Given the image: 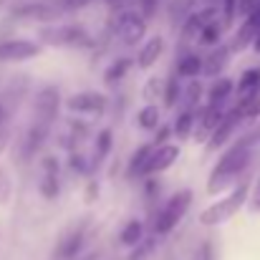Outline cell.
<instances>
[{
  "label": "cell",
  "mask_w": 260,
  "mask_h": 260,
  "mask_svg": "<svg viewBox=\"0 0 260 260\" xmlns=\"http://www.w3.org/2000/svg\"><path fill=\"white\" fill-rule=\"evenodd\" d=\"M248 192H250V184H240L238 189H233L225 200H220V202H215V205H210V207H205L202 210V215H200V222L202 225H220V222H225L228 217H233L243 205H245V200H248Z\"/></svg>",
  "instance_id": "cell-1"
},
{
  "label": "cell",
  "mask_w": 260,
  "mask_h": 260,
  "mask_svg": "<svg viewBox=\"0 0 260 260\" xmlns=\"http://www.w3.org/2000/svg\"><path fill=\"white\" fill-rule=\"evenodd\" d=\"M248 157H250V149H248V144H238V147H233L220 162H217V170L212 174V179H210V192H215V189H220V184L222 182H230L235 174L240 172L245 165H248Z\"/></svg>",
  "instance_id": "cell-2"
},
{
  "label": "cell",
  "mask_w": 260,
  "mask_h": 260,
  "mask_svg": "<svg viewBox=\"0 0 260 260\" xmlns=\"http://www.w3.org/2000/svg\"><path fill=\"white\" fill-rule=\"evenodd\" d=\"M189 202H192V192L189 189H182V192L172 194L170 202L162 207V212L154 217V233L157 235H167L172 228H177V222L184 217Z\"/></svg>",
  "instance_id": "cell-3"
},
{
  "label": "cell",
  "mask_w": 260,
  "mask_h": 260,
  "mask_svg": "<svg viewBox=\"0 0 260 260\" xmlns=\"http://www.w3.org/2000/svg\"><path fill=\"white\" fill-rule=\"evenodd\" d=\"M41 53V46L30 41H3L0 43V63L5 61H25Z\"/></svg>",
  "instance_id": "cell-4"
},
{
  "label": "cell",
  "mask_w": 260,
  "mask_h": 260,
  "mask_svg": "<svg viewBox=\"0 0 260 260\" xmlns=\"http://www.w3.org/2000/svg\"><path fill=\"white\" fill-rule=\"evenodd\" d=\"M144 30H147V25H144V18H142V15H137V13H124V15L119 18V36H121L124 43H129V46L139 43V41L144 38Z\"/></svg>",
  "instance_id": "cell-5"
},
{
  "label": "cell",
  "mask_w": 260,
  "mask_h": 260,
  "mask_svg": "<svg viewBox=\"0 0 260 260\" xmlns=\"http://www.w3.org/2000/svg\"><path fill=\"white\" fill-rule=\"evenodd\" d=\"M260 33V5L248 15V20L240 25V33L235 36V41H233V46H230V51H240V48H245L248 43H253L255 41V36Z\"/></svg>",
  "instance_id": "cell-6"
},
{
  "label": "cell",
  "mask_w": 260,
  "mask_h": 260,
  "mask_svg": "<svg viewBox=\"0 0 260 260\" xmlns=\"http://www.w3.org/2000/svg\"><path fill=\"white\" fill-rule=\"evenodd\" d=\"M66 106L71 111H101L106 106V96L101 93H93V91H84V93H74Z\"/></svg>",
  "instance_id": "cell-7"
},
{
  "label": "cell",
  "mask_w": 260,
  "mask_h": 260,
  "mask_svg": "<svg viewBox=\"0 0 260 260\" xmlns=\"http://www.w3.org/2000/svg\"><path fill=\"white\" fill-rule=\"evenodd\" d=\"M177 157H179V147H172V144H159V147L152 152V157H149V165H147L144 174L162 172V170H167V167L172 165Z\"/></svg>",
  "instance_id": "cell-8"
},
{
  "label": "cell",
  "mask_w": 260,
  "mask_h": 260,
  "mask_svg": "<svg viewBox=\"0 0 260 260\" xmlns=\"http://www.w3.org/2000/svg\"><path fill=\"white\" fill-rule=\"evenodd\" d=\"M217 10H220V8H205V10L194 13V15L187 20V25H184V38L200 36L205 28L215 25V20H217Z\"/></svg>",
  "instance_id": "cell-9"
},
{
  "label": "cell",
  "mask_w": 260,
  "mask_h": 260,
  "mask_svg": "<svg viewBox=\"0 0 260 260\" xmlns=\"http://www.w3.org/2000/svg\"><path fill=\"white\" fill-rule=\"evenodd\" d=\"M56 104H58V93H56L53 88H46V91L38 93V99H36V111H38V116H41L46 124L53 119Z\"/></svg>",
  "instance_id": "cell-10"
},
{
  "label": "cell",
  "mask_w": 260,
  "mask_h": 260,
  "mask_svg": "<svg viewBox=\"0 0 260 260\" xmlns=\"http://www.w3.org/2000/svg\"><path fill=\"white\" fill-rule=\"evenodd\" d=\"M228 58H230V48L228 46H217L205 61H202V71L207 76H215L217 71H222L228 66Z\"/></svg>",
  "instance_id": "cell-11"
},
{
  "label": "cell",
  "mask_w": 260,
  "mask_h": 260,
  "mask_svg": "<svg viewBox=\"0 0 260 260\" xmlns=\"http://www.w3.org/2000/svg\"><path fill=\"white\" fill-rule=\"evenodd\" d=\"M162 48H165V41H162V38H152V41H147V43L142 46L139 56H137L139 69H149V66L162 56Z\"/></svg>",
  "instance_id": "cell-12"
},
{
  "label": "cell",
  "mask_w": 260,
  "mask_h": 260,
  "mask_svg": "<svg viewBox=\"0 0 260 260\" xmlns=\"http://www.w3.org/2000/svg\"><path fill=\"white\" fill-rule=\"evenodd\" d=\"M220 121H222V111H220V106H217V104L207 106V111H205V116H202V124H200L202 129H200L197 139H207V134L215 132V129L220 126Z\"/></svg>",
  "instance_id": "cell-13"
},
{
  "label": "cell",
  "mask_w": 260,
  "mask_h": 260,
  "mask_svg": "<svg viewBox=\"0 0 260 260\" xmlns=\"http://www.w3.org/2000/svg\"><path fill=\"white\" fill-rule=\"evenodd\" d=\"M238 91H240V101L243 99H250V96H258L260 91V71H245L240 84H238Z\"/></svg>",
  "instance_id": "cell-14"
},
{
  "label": "cell",
  "mask_w": 260,
  "mask_h": 260,
  "mask_svg": "<svg viewBox=\"0 0 260 260\" xmlns=\"http://www.w3.org/2000/svg\"><path fill=\"white\" fill-rule=\"evenodd\" d=\"M235 119H238V116H235V114H230L228 119H222V121H220V126H217V129L212 132V137H210V147H222V144H225V139L233 134Z\"/></svg>",
  "instance_id": "cell-15"
},
{
  "label": "cell",
  "mask_w": 260,
  "mask_h": 260,
  "mask_svg": "<svg viewBox=\"0 0 260 260\" xmlns=\"http://www.w3.org/2000/svg\"><path fill=\"white\" fill-rule=\"evenodd\" d=\"M200 71H202V58H197V56H184L177 69L179 76H197Z\"/></svg>",
  "instance_id": "cell-16"
},
{
  "label": "cell",
  "mask_w": 260,
  "mask_h": 260,
  "mask_svg": "<svg viewBox=\"0 0 260 260\" xmlns=\"http://www.w3.org/2000/svg\"><path fill=\"white\" fill-rule=\"evenodd\" d=\"M152 147H142L134 157H132V174H144V170H147V165H149V157H152Z\"/></svg>",
  "instance_id": "cell-17"
},
{
  "label": "cell",
  "mask_w": 260,
  "mask_h": 260,
  "mask_svg": "<svg viewBox=\"0 0 260 260\" xmlns=\"http://www.w3.org/2000/svg\"><path fill=\"white\" fill-rule=\"evenodd\" d=\"M137 121H139V126H144V129H154V126L159 124V111H157V106H144V109L137 114Z\"/></svg>",
  "instance_id": "cell-18"
},
{
  "label": "cell",
  "mask_w": 260,
  "mask_h": 260,
  "mask_svg": "<svg viewBox=\"0 0 260 260\" xmlns=\"http://www.w3.org/2000/svg\"><path fill=\"white\" fill-rule=\"evenodd\" d=\"M142 238V222L139 220H132L124 230H121V243L124 245H137Z\"/></svg>",
  "instance_id": "cell-19"
},
{
  "label": "cell",
  "mask_w": 260,
  "mask_h": 260,
  "mask_svg": "<svg viewBox=\"0 0 260 260\" xmlns=\"http://www.w3.org/2000/svg\"><path fill=\"white\" fill-rule=\"evenodd\" d=\"M79 248H81V233H71V235L61 243L58 253H61L63 258H71V255H76V253H79Z\"/></svg>",
  "instance_id": "cell-20"
},
{
  "label": "cell",
  "mask_w": 260,
  "mask_h": 260,
  "mask_svg": "<svg viewBox=\"0 0 260 260\" xmlns=\"http://www.w3.org/2000/svg\"><path fill=\"white\" fill-rule=\"evenodd\" d=\"M230 91H233V84H230L228 79H220L217 84H212V88H210V101L217 104V101H222Z\"/></svg>",
  "instance_id": "cell-21"
},
{
  "label": "cell",
  "mask_w": 260,
  "mask_h": 260,
  "mask_svg": "<svg viewBox=\"0 0 260 260\" xmlns=\"http://www.w3.org/2000/svg\"><path fill=\"white\" fill-rule=\"evenodd\" d=\"M126 69H129V61H126V58H121V61H116V63H114V66H111V69L106 71V76H104V79H106V81L111 84V81L121 79V76L126 74Z\"/></svg>",
  "instance_id": "cell-22"
},
{
  "label": "cell",
  "mask_w": 260,
  "mask_h": 260,
  "mask_svg": "<svg viewBox=\"0 0 260 260\" xmlns=\"http://www.w3.org/2000/svg\"><path fill=\"white\" fill-rule=\"evenodd\" d=\"M189 126H192V114L187 111V114H182V116L177 119V124H174V134H177L179 139H184V137H189Z\"/></svg>",
  "instance_id": "cell-23"
},
{
  "label": "cell",
  "mask_w": 260,
  "mask_h": 260,
  "mask_svg": "<svg viewBox=\"0 0 260 260\" xmlns=\"http://www.w3.org/2000/svg\"><path fill=\"white\" fill-rule=\"evenodd\" d=\"M41 194H43V197H56V194H58V179H56V174H48V177L43 179Z\"/></svg>",
  "instance_id": "cell-24"
},
{
  "label": "cell",
  "mask_w": 260,
  "mask_h": 260,
  "mask_svg": "<svg viewBox=\"0 0 260 260\" xmlns=\"http://www.w3.org/2000/svg\"><path fill=\"white\" fill-rule=\"evenodd\" d=\"M235 13H238V0H222V20L233 23Z\"/></svg>",
  "instance_id": "cell-25"
},
{
  "label": "cell",
  "mask_w": 260,
  "mask_h": 260,
  "mask_svg": "<svg viewBox=\"0 0 260 260\" xmlns=\"http://www.w3.org/2000/svg\"><path fill=\"white\" fill-rule=\"evenodd\" d=\"M217 36H220V30H217V23H215V25H210V28H205V30L200 33V38H202L205 43H212Z\"/></svg>",
  "instance_id": "cell-26"
},
{
  "label": "cell",
  "mask_w": 260,
  "mask_h": 260,
  "mask_svg": "<svg viewBox=\"0 0 260 260\" xmlns=\"http://www.w3.org/2000/svg\"><path fill=\"white\" fill-rule=\"evenodd\" d=\"M238 5H240V13L250 15V13H253V10L260 5V0H238Z\"/></svg>",
  "instance_id": "cell-27"
},
{
  "label": "cell",
  "mask_w": 260,
  "mask_h": 260,
  "mask_svg": "<svg viewBox=\"0 0 260 260\" xmlns=\"http://www.w3.org/2000/svg\"><path fill=\"white\" fill-rule=\"evenodd\" d=\"M109 144H111V134H109V132H101V134H99V152L106 154V152H109Z\"/></svg>",
  "instance_id": "cell-28"
},
{
  "label": "cell",
  "mask_w": 260,
  "mask_h": 260,
  "mask_svg": "<svg viewBox=\"0 0 260 260\" xmlns=\"http://www.w3.org/2000/svg\"><path fill=\"white\" fill-rule=\"evenodd\" d=\"M88 3H91V0H63V8H66V10H74V8H84Z\"/></svg>",
  "instance_id": "cell-29"
},
{
  "label": "cell",
  "mask_w": 260,
  "mask_h": 260,
  "mask_svg": "<svg viewBox=\"0 0 260 260\" xmlns=\"http://www.w3.org/2000/svg\"><path fill=\"white\" fill-rule=\"evenodd\" d=\"M255 207L260 210V184H258V194H255Z\"/></svg>",
  "instance_id": "cell-30"
},
{
  "label": "cell",
  "mask_w": 260,
  "mask_h": 260,
  "mask_svg": "<svg viewBox=\"0 0 260 260\" xmlns=\"http://www.w3.org/2000/svg\"><path fill=\"white\" fill-rule=\"evenodd\" d=\"M253 43H255V51H260V33L255 36V41H253Z\"/></svg>",
  "instance_id": "cell-31"
},
{
  "label": "cell",
  "mask_w": 260,
  "mask_h": 260,
  "mask_svg": "<svg viewBox=\"0 0 260 260\" xmlns=\"http://www.w3.org/2000/svg\"><path fill=\"white\" fill-rule=\"evenodd\" d=\"M3 116H5V111H3V106H0V121H3Z\"/></svg>",
  "instance_id": "cell-32"
}]
</instances>
